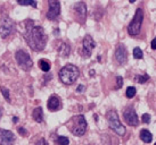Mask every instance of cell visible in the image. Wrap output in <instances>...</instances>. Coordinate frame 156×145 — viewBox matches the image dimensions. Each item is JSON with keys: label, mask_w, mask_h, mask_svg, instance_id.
Here are the masks:
<instances>
[{"label": "cell", "mask_w": 156, "mask_h": 145, "mask_svg": "<svg viewBox=\"0 0 156 145\" xmlns=\"http://www.w3.org/2000/svg\"><path fill=\"white\" fill-rule=\"evenodd\" d=\"M69 140L66 136H58L56 140V145H69Z\"/></svg>", "instance_id": "7402d4cb"}, {"label": "cell", "mask_w": 156, "mask_h": 145, "mask_svg": "<svg viewBox=\"0 0 156 145\" xmlns=\"http://www.w3.org/2000/svg\"><path fill=\"white\" fill-rule=\"evenodd\" d=\"M16 140L13 132L7 129H0V145H13Z\"/></svg>", "instance_id": "7c38bea8"}, {"label": "cell", "mask_w": 156, "mask_h": 145, "mask_svg": "<svg viewBox=\"0 0 156 145\" xmlns=\"http://www.w3.org/2000/svg\"><path fill=\"white\" fill-rule=\"evenodd\" d=\"M96 42L94 41V39L91 38L90 35H86L83 38L82 41V50H80V55L82 56L83 58H89L91 56V52L95 49Z\"/></svg>", "instance_id": "52a82bcc"}, {"label": "cell", "mask_w": 156, "mask_h": 145, "mask_svg": "<svg viewBox=\"0 0 156 145\" xmlns=\"http://www.w3.org/2000/svg\"><path fill=\"white\" fill-rule=\"evenodd\" d=\"M143 51H141V49L140 48H134L133 49V57L136 58V59H141L143 58Z\"/></svg>", "instance_id": "cb8c5ba5"}, {"label": "cell", "mask_w": 156, "mask_h": 145, "mask_svg": "<svg viewBox=\"0 0 156 145\" xmlns=\"http://www.w3.org/2000/svg\"><path fill=\"white\" fill-rule=\"evenodd\" d=\"M136 93H137V90H136V87H133V86H129L126 91V95L128 99H132L136 95Z\"/></svg>", "instance_id": "44dd1931"}, {"label": "cell", "mask_w": 156, "mask_h": 145, "mask_svg": "<svg viewBox=\"0 0 156 145\" xmlns=\"http://www.w3.org/2000/svg\"><path fill=\"white\" fill-rule=\"evenodd\" d=\"M48 5H49V10L47 13V18L54 21L61 15V4L58 0H48Z\"/></svg>", "instance_id": "9c48e42d"}, {"label": "cell", "mask_w": 156, "mask_h": 145, "mask_svg": "<svg viewBox=\"0 0 156 145\" xmlns=\"http://www.w3.org/2000/svg\"><path fill=\"white\" fill-rule=\"evenodd\" d=\"M151 47H152L153 50H156V38L152 41V44H151Z\"/></svg>", "instance_id": "f546056e"}, {"label": "cell", "mask_w": 156, "mask_h": 145, "mask_svg": "<svg viewBox=\"0 0 156 145\" xmlns=\"http://www.w3.org/2000/svg\"><path fill=\"white\" fill-rule=\"evenodd\" d=\"M47 107L50 111H58L62 107L61 100L57 95H51L47 102Z\"/></svg>", "instance_id": "5bb4252c"}, {"label": "cell", "mask_w": 156, "mask_h": 145, "mask_svg": "<svg viewBox=\"0 0 156 145\" xmlns=\"http://www.w3.org/2000/svg\"><path fill=\"white\" fill-rule=\"evenodd\" d=\"M149 79V75H147V74H143V75H136L134 76V81L138 82L139 84H144V83H146V82Z\"/></svg>", "instance_id": "d6986e66"}, {"label": "cell", "mask_w": 156, "mask_h": 145, "mask_svg": "<svg viewBox=\"0 0 156 145\" xmlns=\"http://www.w3.org/2000/svg\"><path fill=\"white\" fill-rule=\"evenodd\" d=\"M1 116H2V109L0 108V118H1Z\"/></svg>", "instance_id": "d6a6232c"}, {"label": "cell", "mask_w": 156, "mask_h": 145, "mask_svg": "<svg viewBox=\"0 0 156 145\" xmlns=\"http://www.w3.org/2000/svg\"><path fill=\"white\" fill-rule=\"evenodd\" d=\"M24 39L33 51H42L47 44V35L41 26H35L33 21H26Z\"/></svg>", "instance_id": "6da1fadb"}, {"label": "cell", "mask_w": 156, "mask_h": 145, "mask_svg": "<svg viewBox=\"0 0 156 145\" xmlns=\"http://www.w3.org/2000/svg\"><path fill=\"white\" fill-rule=\"evenodd\" d=\"M86 90V86L84 85H79L78 89H76V91H78L79 93H81V92H83V91Z\"/></svg>", "instance_id": "f1b7e54d"}, {"label": "cell", "mask_w": 156, "mask_h": 145, "mask_svg": "<svg viewBox=\"0 0 156 145\" xmlns=\"http://www.w3.org/2000/svg\"><path fill=\"white\" fill-rule=\"evenodd\" d=\"M123 86V78L121 76L116 77V89H121Z\"/></svg>", "instance_id": "484cf974"}, {"label": "cell", "mask_w": 156, "mask_h": 145, "mask_svg": "<svg viewBox=\"0 0 156 145\" xmlns=\"http://www.w3.org/2000/svg\"><path fill=\"white\" fill-rule=\"evenodd\" d=\"M123 118L126 120V123L130 126H138L139 125V119L138 116H137V112L134 111V109L132 107L126 108V110L123 111Z\"/></svg>", "instance_id": "8fae6325"}, {"label": "cell", "mask_w": 156, "mask_h": 145, "mask_svg": "<svg viewBox=\"0 0 156 145\" xmlns=\"http://www.w3.org/2000/svg\"><path fill=\"white\" fill-rule=\"evenodd\" d=\"M66 126L69 128V130L73 135L75 136H82L86 134L87 132V120L84 118V116L82 115H78V116H74L72 117L71 119L66 123Z\"/></svg>", "instance_id": "7a4b0ae2"}, {"label": "cell", "mask_w": 156, "mask_h": 145, "mask_svg": "<svg viewBox=\"0 0 156 145\" xmlns=\"http://www.w3.org/2000/svg\"><path fill=\"white\" fill-rule=\"evenodd\" d=\"M140 138H141V141L144 143H147L148 144V143H151L153 141V135L147 129H141L140 130Z\"/></svg>", "instance_id": "e0dca14e"}, {"label": "cell", "mask_w": 156, "mask_h": 145, "mask_svg": "<svg viewBox=\"0 0 156 145\" xmlns=\"http://www.w3.org/2000/svg\"><path fill=\"white\" fill-rule=\"evenodd\" d=\"M106 118H107V121H108L109 128H111L115 134H117L119 136H123V135L126 134V127L121 124L116 111L109 110L108 112H107V115H106Z\"/></svg>", "instance_id": "277c9868"}, {"label": "cell", "mask_w": 156, "mask_h": 145, "mask_svg": "<svg viewBox=\"0 0 156 145\" xmlns=\"http://www.w3.org/2000/svg\"><path fill=\"white\" fill-rule=\"evenodd\" d=\"M154 145H156V143H155V144H154Z\"/></svg>", "instance_id": "e575fe53"}, {"label": "cell", "mask_w": 156, "mask_h": 145, "mask_svg": "<svg viewBox=\"0 0 156 145\" xmlns=\"http://www.w3.org/2000/svg\"><path fill=\"white\" fill-rule=\"evenodd\" d=\"M57 52H58V55L63 57V58H67L71 53V47H69L67 43L65 42H61L59 43V46L57 47Z\"/></svg>", "instance_id": "9a60e30c"}, {"label": "cell", "mask_w": 156, "mask_h": 145, "mask_svg": "<svg viewBox=\"0 0 156 145\" xmlns=\"http://www.w3.org/2000/svg\"><path fill=\"white\" fill-rule=\"evenodd\" d=\"M17 4L21 6H31L33 8H37V1L35 0H17Z\"/></svg>", "instance_id": "ffe728a7"}, {"label": "cell", "mask_w": 156, "mask_h": 145, "mask_svg": "<svg viewBox=\"0 0 156 145\" xmlns=\"http://www.w3.org/2000/svg\"><path fill=\"white\" fill-rule=\"evenodd\" d=\"M14 30V23L9 17L5 16L1 19V26H0V35L2 39H6L10 35V33Z\"/></svg>", "instance_id": "30bf717a"}, {"label": "cell", "mask_w": 156, "mask_h": 145, "mask_svg": "<svg viewBox=\"0 0 156 145\" xmlns=\"http://www.w3.org/2000/svg\"><path fill=\"white\" fill-rule=\"evenodd\" d=\"M89 145H92V144H89Z\"/></svg>", "instance_id": "d590c367"}, {"label": "cell", "mask_w": 156, "mask_h": 145, "mask_svg": "<svg viewBox=\"0 0 156 145\" xmlns=\"http://www.w3.org/2000/svg\"><path fill=\"white\" fill-rule=\"evenodd\" d=\"M90 72V75H91V76H94V75H95V70H90V72Z\"/></svg>", "instance_id": "4dcf8cb0"}, {"label": "cell", "mask_w": 156, "mask_h": 145, "mask_svg": "<svg viewBox=\"0 0 156 145\" xmlns=\"http://www.w3.org/2000/svg\"><path fill=\"white\" fill-rule=\"evenodd\" d=\"M15 59L17 61L18 66L25 72H29L33 66V61L31 59L30 55L24 50H18L15 53Z\"/></svg>", "instance_id": "8992f818"}, {"label": "cell", "mask_w": 156, "mask_h": 145, "mask_svg": "<svg viewBox=\"0 0 156 145\" xmlns=\"http://www.w3.org/2000/svg\"><path fill=\"white\" fill-rule=\"evenodd\" d=\"M73 12L74 15H75V18L76 21L80 23V24H83L86 22V18H87V6L83 1H79L74 5L73 7Z\"/></svg>", "instance_id": "ba28073f"}, {"label": "cell", "mask_w": 156, "mask_h": 145, "mask_svg": "<svg viewBox=\"0 0 156 145\" xmlns=\"http://www.w3.org/2000/svg\"><path fill=\"white\" fill-rule=\"evenodd\" d=\"M144 22V12L141 8H138L136 10V14L133 16V19L130 22V24L128 26V33L131 36H137L141 31Z\"/></svg>", "instance_id": "5b68a950"}, {"label": "cell", "mask_w": 156, "mask_h": 145, "mask_svg": "<svg viewBox=\"0 0 156 145\" xmlns=\"http://www.w3.org/2000/svg\"><path fill=\"white\" fill-rule=\"evenodd\" d=\"M18 133H20L21 135H23V136H26V134H27V132H26V130L23 127H20V128H18Z\"/></svg>", "instance_id": "83f0119b"}, {"label": "cell", "mask_w": 156, "mask_h": 145, "mask_svg": "<svg viewBox=\"0 0 156 145\" xmlns=\"http://www.w3.org/2000/svg\"><path fill=\"white\" fill-rule=\"evenodd\" d=\"M80 70L75 65L69 64L59 70V79L65 85H72L78 79Z\"/></svg>", "instance_id": "3957f363"}, {"label": "cell", "mask_w": 156, "mask_h": 145, "mask_svg": "<svg viewBox=\"0 0 156 145\" xmlns=\"http://www.w3.org/2000/svg\"><path fill=\"white\" fill-rule=\"evenodd\" d=\"M39 67L42 72H48L49 70H50L51 65H50V62H49L47 59H41V60H39Z\"/></svg>", "instance_id": "ac0fdd59"}, {"label": "cell", "mask_w": 156, "mask_h": 145, "mask_svg": "<svg viewBox=\"0 0 156 145\" xmlns=\"http://www.w3.org/2000/svg\"><path fill=\"white\" fill-rule=\"evenodd\" d=\"M141 120H143L144 124H149L151 123V116L148 113H144L143 117H141Z\"/></svg>", "instance_id": "d4e9b609"}, {"label": "cell", "mask_w": 156, "mask_h": 145, "mask_svg": "<svg viewBox=\"0 0 156 145\" xmlns=\"http://www.w3.org/2000/svg\"><path fill=\"white\" fill-rule=\"evenodd\" d=\"M0 91H1V94L4 95V98L6 99V101H7V102H10V96H9L8 89H6V87H4V86H1V87H0Z\"/></svg>", "instance_id": "603a6c76"}, {"label": "cell", "mask_w": 156, "mask_h": 145, "mask_svg": "<svg viewBox=\"0 0 156 145\" xmlns=\"http://www.w3.org/2000/svg\"><path fill=\"white\" fill-rule=\"evenodd\" d=\"M17 117H14V123H17Z\"/></svg>", "instance_id": "1f68e13d"}, {"label": "cell", "mask_w": 156, "mask_h": 145, "mask_svg": "<svg viewBox=\"0 0 156 145\" xmlns=\"http://www.w3.org/2000/svg\"><path fill=\"white\" fill-rule=\"evenodd\" d=\"M115 59L120 65H124L128 60V52L123 44H119L115 50Z\"/></svg>", "instance_id": "4fadbf2b"}, {"label": "cell", "mask_w": 156, "mask_h": 145, "mask_svg": "<svg viewBox=\"0 0 156 145\" xmlns=\"http://www.w3.org/2000/svg\"><path fill=\"white\" fill-rule=\"evenodd\" d=\"M129 1H130V4H133V2L136 1V0H129Z\"/></svg>", "instance_id": "836d02e7"}, {"label": "cell", "mask_w": 156, "mask_h": 145, "mask_svg": "<svg viewBox=\"0 0 156 145\" xmlns=\"http://www.w3.org/2000/svg\"><path fill=\"white\" fill-rule=\"evenodd\" d=\"M35 145H48V143L44 138H40L39 141L35 143Z\"/></svg>", "instance_id": "4316f807"}, {"label": "cell", "mask_w": 156, "mask_h": 145, "mask_svg": "<svg viewBox=\"0 0 156 145\" xmlns=\"http://www.w3.org/2000/svg\"><path fill=\"white\" fill-rule=\"evenodd\" d=\"M32 118L37 123H42L44 121V111H42V108H35L33 112H32Z\"/></svg>", "instance_id": "2e32d148"}]
</instances>
